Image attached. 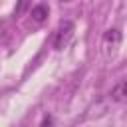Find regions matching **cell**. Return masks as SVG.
<instances>
[{"mask_svg":"<svg viewBox=\"0 0 127 127\" xmlns=\"http://www.w3.org/2000/svg\"><path fill=\"white\" fill-rule=\"evenodd\" d=\"M2 32H4V26H0V38H2V36H4V34H2Z\"/></svg>","mask_w":127,"mask_h":127,"instance_id":"cell-7","label":"cell"},{"mask_svg":"<svg viewBox=\"0 0 127 127\" xmlns=\"http://www.w3.org/2000/svg\"><path fill=\"white\" fill-rule=\"evenodd\" d=\"M109 99L115 101V103H125V101H127V79H125V81H119V83L109 91Z\"/></svg>","mask_w":127,"mask_h":127,"instance_id":"cell-2","label":"cell"},{"mask_svg":"<svg viewBox=\"0 0 127 127\" xmlns=\"http://www.w3.org/2000/svg\"><path fill=\"white\" fill-rule=\"evenodd\" d=\"M73 32H75L73 22L64 20V22L58 26V30H56V36H54V48H56V50H64V48L69 44V40H71Z\"/></svg>","mask_w":127,"mask_h":127,"instance_id":"cell-1","label":"cell"},{"mask_svg":"<svg viewBox=\"0 0 127 127\" xmlns=\"http://www.w3.org/2000/svg\"><path fill=\"white\" fill-rule=\"evenodd\" d=\"M105 42L117 46V44L121 42V34H119V30H107V32H105Z\"/></svg>","mask_w":127,"mask_h":127,"instance_id":"cell-4","label":"cell"},{"mask_svg":"<svg viewBox=\"0 0 127 127\" xmlns=\"http://www.w3.org/2000/svg\"><path fill=\"white\" fill-rule=\"evenodd\" d=\"M50 123H52V119H50V117H46V119L42 121V125H50Z\"/></svg>","mask_w":127,"mask_h":127,"instance_id":"cell-6","label":"cell"},{"mask_svg":"<svg viewBox=\"0 0 127 127\" xmlns=\"http://www.w3.org/2000/svg\"><path fill=\"white\" fill-rule=\"evenodd\" d=\"M28 4H30V0H18V4H16V8H14V16H16V18L22 16V14L26 12Z\"/></svg>","mask_w":127,"mask_h":127,"instance_id":"cell-5","label":"cell"},{"mask_svg":"<svg viewBox=\"0 0 127 127\" xmlns=\"http://www.w3.org/2000/svg\"><path fill=\"white\" fill-rule=\"evenodd\" d=\"M48 14H50V10H48L46 4H38V6L32 8V20L38 22V24H42V22L48 18Z\"/></svg>","mask_w":127,"mask_h":127,"instance_id":"cell-3","label":"cell"}]
</instances>
